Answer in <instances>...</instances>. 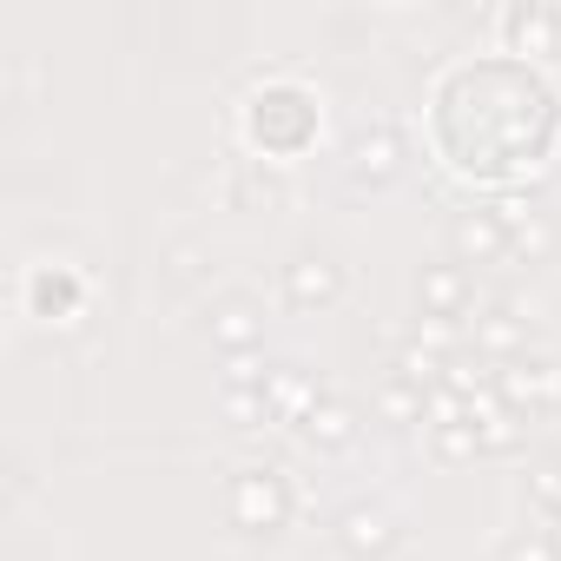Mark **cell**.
I'll return each instance as SVG.
<instances>
[{
	"label": "cell",
	"mask_w": 561,
	"mask_h": 561,
	"mask_svg": "<svg viewBox=\"0 0 561 561\" xmlns=\"http://www.w3.org/2000/svg\"><path fill=\"white\" fill-rule=\"evenodd\" d=\"M561 146V87L515 60V54H476L449 60L430 87V152L489 192H515L548 172Z\"/></svg>",
	"instance_id": "6da1fadb"
},
{
	"label": "cell",
	"mask_w": 561,
	"mask_h": 561,
	"mask_svg": "<svg viewBox=\"0 0 561 561\" xmlns=\"http://www.w3.org/2000/svg\"><path fill=\"white\" fill-rule=\"evenodd\" d=\"M238 126H244L251 159L285 165V159H298V152L318 146V133H324V106H318V93H311L305 80L277 73V80H257V87L244 93Z\"/></svg>",
	"instance_id": "7a4b0ae2"
},
{
	"label": "cell",
	"mask_w": 561,
	"mask_h": 561,
	"mask_svg": "<svg viewBox=\"0 0 561 561\" xmlns=\"http://www.w3.org/2000/svg\"><path fill=\"white\" fill-rule=\"evenodd\" d=\"M291 508H298V489H291L285 469H271V462H251V469H238L225 482V515L244 535H277L291 522Z\"/></svg>",
	"instance_id": "3957f363"
},
{
	"label": "cell",
	"mask_w": 561,
	"mask_h": 561,
	"mask_svg": "<svg viewBox=\"0 0 561 561\" xmlns=\"http://www.w3.org/2000/svg\"><path fill=\"white\" fill-rule=\"evenodd\" d=\"M285 305L291 311H337L344 305V291H351V277H344V257L337 251H324V244H305V251H291V264H285Z\"/></svg>",
	"instance_id": "277c9868"
},
{
	"label": "cell",
	"mask_w": 561,
	"mask_h": 561,
	"mask_svg": "<svg viewBox=\"0 0 561 561\" xmlns=\"http://www.w3.org/2000/svg\"><path fill=\"white\" fill-rule=\"evenodd\" d=\"M495 34H502V54L548 60V54H561V8H548V0H515V8L495 14Z\"/></svg>",
	"instance_id": "5b68a950"
},
{
	"label": "cell",
	"mask_w": 561,
	"mask_h": 561,
	"mask_svg": "<svg viewBox=\"0 0 561 561\" xmlns=\"http://www.w3.org/2000/svg\"><path fill=\"white\" fill-rule=\"evenodd\" d=\"M344 172H351V185H390L397 172H403V133H397V119H370V126H357L351 133V146H344Z\"/></svg>",
	"instance_id": "8992f818"
},
{
	"label": "cell",
	"mask_w": 561,
	"mask_h": 561,
	"mask_svg": "<svg viewBox=\"0 0 561 561\" xmlns=\"http://www.w3.org/2000/svg\"><path fill=\"white\" fill-rule=\"evenodd\" d=\"M508 225L495 218V205H462L449 211V257L469 271V264H508Z\"/></svg>",
	"instance_id": "52a82bcc"
},
{
	"label": "cell",
	"mask_w": 561,
	"mask_h": 561,
	"mask_svg": "<svg viewBox=\"0 0 561 561\" xmlns=\"http://www.w3.org/2000/svg\"><path fill=\"white\" fill-rule=\"evenodd\" d=\"M205 337H211V351H225V357H251V351L264 344V305H257L251 291H225V298H211V311H205Z\"/></svg>",
	"instance_id": "ba28073f"
},
{
	"label": "cell",
	"mask_w": 561,
	"mask_h": 561,
	"mask_svg": "<svg viewBox=\"0 0 561 561\" xmlns=\"http://www.w3.org/2000/svg\"><path fill=\"white\" fill-rule=\"evenodd\" d=\"M476 305V277L456 264V257H436L416 271V318H443V324H462Z\"/></svg>",
	"instance_id": "9c48e42d"
},
{
	"label": "cell",
	"mask_w": 561,
	"mask_h": 561,
	"mask_svg": "<svg viewBox=\"0 0 561 561\" xmlns=\"http://www.w3.org/2000/svg\"><path fill=\"white\" fill-rule=\"evenodd\" d=\"M337 548L351 554V561H390L397 554V541H403V528H397V515L390 508H377V502H351L344 515H337Z\"/></svg>",
	"instance_id": "30bf717a"
},
{
	"label": "cell",
	"mask_w": 561,
	"mask_h": 561,
	"mask_svg": "<svg viewBox=\"0 0 561 561\" xmlns=\"http://www.w3.org/2000/svg\"><path fill=\"white\" fill-rule=\"evenodd\" d=\"M27 311L41 324H73L87 311V277L73 264H34L27 271Z\"/></svg>",
	"instance_id": "8fae6325"
},
{
	"label": "cell",
	"mask_w": 561,
	"mask_h": 561,
	"mask_svg": "<svg viewBox=\"0 0 561 561\" xmlns=\"http://www.w3.org/2000/svg\"><path fill=\"white\" fill-rule=\"evenodd\" d=\"M495 397H502L508 410H522V416H535V410H561V364H548V357L502 364V370H495Z\"/></svg>",
	"instance_id": "7c38bea8"
},
{
	"label": "cell",
	"mask_w": 561,
	"mask_h": 561,
	"mask_svg": "<svg viewBox=\"0 0 561 561\" xmlns=\"http://www.w3.org/2000/svg\"><path fill=\"white\" fill-rule=\"evenodd\" d=\"M469 351L482 357V364H522L528 357V318L515 311V305H482L476 311V324H469Z\"/></svg>",
	"instance_id": "4fadbf2b"
},
{
	"label": "cell",
	"mask_w": 561,
	"mask_h": 561,
	"mask_svg": "<svg viewBox=\"0 0 561 561\" xmlns=\"http://www.w3.org/2000/svg\"><path fill=\"white\" fill-rule=\"evenodd\" d=\"M285 198H291V185L271 159H231L225 165V205L231 211H277Z\"/></svg>",
	"instance_id": "5bb4252c"
},
{
	"label": "cell",
	"mask_w": 561,
	"mask_h": 561,
	"mask_svg": "<svg viewBox=\"0 0 561 561\" xmlns=\"http://www.w3.org/2000/svg\"><path fill=\"white\" fill-rule=\"evenodd\" d=\"M264 397H271V416H277V423H305V416L324 403V383H318L311 370H298V364H277L271 383H264Z\"/></svg>",
	"instance_id": "9a60e30c"
},
{
	"label": "cell",
	"mask_w": 561,
	"mask_h": 561,
	"mask_svg": "<svg viewBox=\"0 0 561 561\" xmlns=\"http://www.w3.org/2000/svg\"><path fill=\"white\" fill-rule=\"evenodd\" d=\"M357 423H364V416H357L344 397H324V403L298 423V436H305L311 449H351V443H357Z\"/></svg>",
	"instance_id": "2e32d148"
},
{
	"label": "cell",
	"mask_w": 561,
	"mask_h": 561,
	"mask_svg": "<svg viewBox=\"0 0 561 561\" xmlns=\"http://www.w3.org/2000/svg\"><path fill=\"white\" fill-rule=\"evenodd\" d=\"M554 251H561V218H554V211H535V218L508 238V264H522V271L554 264Z\"/></svg>",
	"instance_id": "e0dca14e"
},
{
	"label": "cell",
	"mask_w": 561,
	"mask_h": 561,
	"mask_svg": "<svg viewBox=\"0 0 561 561\" xmlns=\"http://www.w3.org/2000/svg\"><path fill=\"white\" fill-rule=\"evenodd\" d=\"M377 423H390V430L430 423V390H416V383H403V377H383V390H377Z\"/></svg>",
	"instance_id": "ac0fdd59"
},
{
	"label": "cell",
	"mask_w": 561,
	"mask_h": 561,
	"mask_svg": "<svg viewBox=\"0 0 561 561\" xmlns=\"http://www.w3.org/2000/svg\"><path fill=\"white\" fill-rule=\"evenodd\" d=\"M430 449H436L443 462H476V456H482V430H476V416L430 423Z\"/></svg>",
	"instance_id": "d6986e66"
},
{
	"label": "cell",
	"mask_w": 561,
	"mask_h": 561,
	"mask_svg": "<svg viewBox=\"0 0 561 561\" xmlns=\"http://www.w3.org/2000/svg\"><path fill=\"white\" fill-rule=\"evenodd\" d=\"M390 377H403V383H416V390H443V377H449V357H436V351H423L416 337L397 351V370Z\"/></svg>",
	"instance_id": "ffe728a7"
},
{
	"label": "cell",
	"mask_w": 561,
	"mask_h": 561,
	"mask_svg": "<svg viewBox=\"0 0 561 561\" xmlns=\"http://www.w3.org/2000/svg\"><path fill=\"white\" fill-rule=\"evenodd\" d=\"M495 561H561V548H554V528H515V535H502Z\"/></svg>",
	"instance_id": "44dd1931"
},
{
	"label": "cell",
	"mask_w": 561,
	"mask_h": 561,
	"mask_svg": "<svg viewBox=\"0 0 561 561\" xmlns=\"http://www.w3.org/2000/svg\"><path fill=\"white\" fill-rule=\"evenodd\" d=\"M416 344L436 351V357H462L469 331H462V324H443V318H416Z\"/></svg>",
	"instance_id": "7402d4cb"
},
{
	"label": "cell",
	"mask_w": 561,
	"mask_h": 561,
	"mask_svg": "<svg viewBox=\"0 0 561 561\" xmlns=\"http://www.w3.org/2000/svg\"><path fill=\"white\" fill-rule=\"evenodd\" d=\"M271 416V397L264 390H225V423L231 430H257Z\"/></svg>",
	"instance_id": "603a6c76"
},
{
	"label": "cell",
	"mask_w": 561,
	"mask_h": 561,
	"mask_svg": "<svg viewBox=\"0 0 561 561\" xmlns=\"http://www.w3.org/2000/svg\"><path fill=\"white\" fill-rule=\"evenodd\" d=\"M535 211H541V205H535V192H522V185H515V192H495V218H502L508 231H522Z\"/></svg>",
	"instance_id": "cb8c5ba5"
},
{
	"label": "cell",
	"mask_w": 561,
	"mask_h": 561,
	"mask_svg": "<svg viewBox=\"0 0 561 561\" xmlns=\"http://www.w3.org/2000/svg\"><path fill=\"white\" fill-rule=\"evenodd\" d=\"M528 489H535V502L561 522V456H554V462H541V469L528 476Z\"/></svg>",
	"instance_id": "d4e9b609"
},
{
	"label": "cell",
	"mask_w": 561,
	"mask_h": 561,
	"mask_svg": "<svg viewBox=\"0 0 561 561\" xmlns=\"http://www.w3.org/2000/svg\"><path fill=\"white\" fill-rule=\"evenodd\" d=\"M198 264H205V251H198V244H172V251H165V271L179 277V285H185V277H198Z\"/></svg>",
	"instance_id": "484cf974"
},
{
	"label": "cell",
	"mask_w": 561,
	"mask_h": 561,
	"mask_svg": "<svg viewBox=\"0 0 561 561\" xmlns=\"http://www.w3.org/2000/svg\"><path fill=\"white\" fill-rule=\"evenodd\" d=\"M554 548H561V522H554Z\"/></svg>",
	"instance_id": "4316f807"
}]
</instances>
